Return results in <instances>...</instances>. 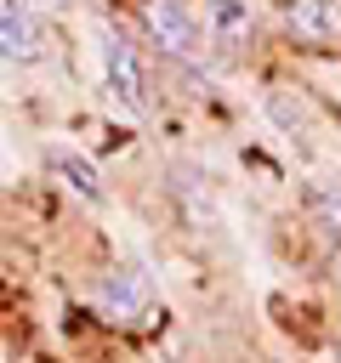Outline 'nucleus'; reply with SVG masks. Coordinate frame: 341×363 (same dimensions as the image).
<instances>
[{"label": "nucleus", "mask_w": 341, "mask_h": 363, "mask_svg": "<svg viewBox=\"0 0 341 363\" xmlns=\"http://www.w3.org/2000/svg\"><path fill=\"white\" fill-rule=\"evenodd\" d=\"M330 284H335V295H341V244H335V255H330Z\"/></svg>", "instance_id": "nucleus-9"}, {"label": "nucleus", "mask_w": 341, "mask_h": 363, "mask_svg": "<svg viewBox=\"0 0 341 363\" xmlns=\"http://www.w3.org/2000/svg\"><path fill=\"white\" fill-rule=\"evenodd\" d=\"M45 170H51V176H57L68 193H80L85 204H97V199H102V176H97V164H91L80 147L51 142V147H45Z\"/></svg>", "instance_id": "nucleus-7"}, {"label": "nucleus", "mask_w": 341, "mask_h": 363, "mask_svg": "<svg viewBox=\"0 0 341 363\" xmlns=\"http://www.w3.org/2000/svg\"><path fill=\"white\" fill-rule=\"evenodd\" d=\"M97 57H102V79L114 91V102L125 113H148V68L136 57V45L119 34V28H102L97 34Z\"/></svg>", "instance_id": "nucleus-1"}, {"label": "nucleus", "mask_w": 341, "mask_h": 363, "mask_svg": "<svg viewBox=\"0 0 341 363\" xmlns=\"http://www.w3.org/2000/svg\"><path fill=\"white\" fill-rule=\"evenodd\" d=\"M142 28L165 57L205 62V34H199V23H193V11L182 0H142Z\"/></svg>", "instance_id": "nucleus-2"}, {"label": "nucleus", "mask_w": 341, "mask_h": 363, "mask_svg": "<svg viewBox=\"0 0 341 363\" xmlns=\"http://www.w3.org/2000/svg\"><path fill=\"white\" fill-rule=\"evenodd\" d=\"M307 216H313L330 238H341V193H335V187H318V182H313V187H307Z\"/></svg>", "instance_id": "nucleus-8"}, {"label": "nucleus", "mask_w": 341, "mask_h": 363, "mask_svg": "<svg viewBox=\"0 0 341 363\" xmlns=\"http://www.w3.org/2000/svg\"><path fill=\"white\" fill-rule=\"evenodd\" d=\"M40 57H45V28L34 6L0 0V62H40Z\"/></svg>", "instance_id": "nucleus-4"}, {"label": "nucleus", "mask_w": 341, "mask_h": 363, "mask_svg": "<svg viewBox=\"0 0 341 363\" xmlns=\"http://www.w3.org/2000/svg\"><path fill=\"white\" fill-rule=\"evenodd\" d=\"M284 23L296 28V40L330 45L341 40V0H284Z\"/></svg>", "instance_id": "nucleus-6"}, {"label": "nucleus", "mask_w": 341, "mask_h": 363, "mask_svg": "<svg viewBox=\"0 0 341 363\" xmlns=\"http://www.w3.org/2000/svg\"><path fill=\"white\" fill-rule=\"evenodd\" d=\"M148 306H153V284H148V272L142 267H114L102 284H97V312L108 318V323H142L148 318Z\"/></svg>", "instance_id": "nucleus-3"}, {"label": "nucleus", "mask_w": 341, "mask_h": 363, "mask_svg": "<svg viewBox=\"0 0 341 363\" xmlns=\"http://www.w3.org/2000/svg\"><path fill=\"white\" fill-rule=\"evenodd\" d=\"M205 34L222 51H244L256 40V11L250 0H205Z\"/></svg>", "instance_id": "nucleus-5"}]
</instances>
